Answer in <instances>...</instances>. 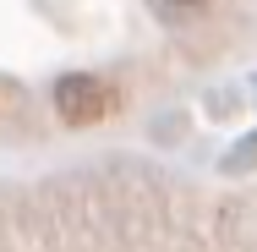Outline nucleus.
Here are the masks:
<instances>
[{"instance_id": "f257e3e1", "label": "nucleus", "mask_w": 257, "mask_h": 252, "mask_svg": "<svg viewBox=\"0 0 257 252\" xmlns=\"http://www.w3.org/2000/svg\"><path fill=\"white\" fill-rule=\"evenodd\" d=\"M109 104H115V94H109V82L93 77V71H71V77L55 82V115H60L66 126H93V121L109 115Z\"/></svg>"}, {"instance_id": "f03ea898", "label": "nucleus", "mask_w": 257, "mask_h": 252, "mask_svg": "<svg viewBox=\"0 0 257 252\" xmlns=\"http://www.w3.org/2000/svg\"><path fill=\"white\" fill-rule=\"evenodd\" d=\"M175 6H203V0H175Z\"/></svg>"}]
</instances>
